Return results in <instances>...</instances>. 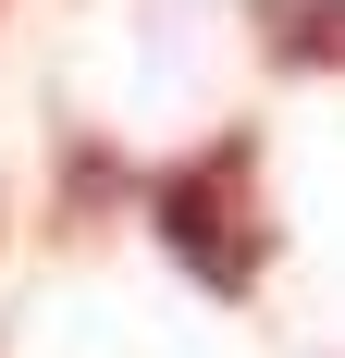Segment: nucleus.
<instances>
[{
  "mask_svg": "<svg viewBox=\"0 0 345 358\" xmlns=\"http://www.w3.org/2000/svg\"><path fill=\"white\" fill-rule=\"evenodd\" d=\"M111 185H124V161H111V148H87V136H74V148H62V210L87 222V210H99V198H111Z\"/></svg>",
  "mask_w": 345,
  "mask_h": 358,
  "instance_id": "obj_3",
  "label": "nucleus"
},
{
  "mask_svg": "<svg viewBox=\"0 0 345 358\" xmlns=\"http://www.w3.org/2000/svg\"><path fill=\"white\" fill-rule=\"evenodd\" d=\"M148 235L185 285L259 296L272 272V210H259V124H222L210 148H185L172 173H148Z\"/></svg>",
  "mask_w": 345,
  "mask_h": 358,
  "instance_id": "obj_1",
  "label": "nucleus"
},
{
  "mask_svg": "<svg viewBox=\"0 0 345 358\" xmlns=\"http://www.w3.org/2000/svg\"><path fill=\"white\" fill-rule=\"evenodd\" d=\"M247 37L272 74H345V0H247Z\"/></svg>",
  "mask_w": 345,
  "mask_h": 358,
  "instance_id": "obj_2",
  "label": "nucleus"
}]
</instances>
